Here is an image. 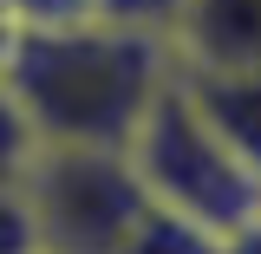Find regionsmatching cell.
<instances>
[{"instance_id":"obj_12","label":"cell","mask_w":261,"mask_h":254,"mask_svg":"<svg viewBox=\"0 0 261 254\" xmlns=\"http://www.w3.org/2000/svg\"><path fill=\"white\" fill-rule=\"evenodd\" d=\"M13 39H20V26L0 13V72H7V59H13Z\"/></svg>"},{"instance_id":"obj_6","label":"cell","mask_w":261,"mask_h":254,"mask_svg":"<svg viewBox=\"0 0 261 254\" xmlns=\"http://www.w3.org/2000/svg\"><path fill=\"white\" fill-rule=\"evenodd\" d=\"M118 254H216V228H202L196 215H176L163 202H144L137 222L124 228Z\"/></svg>"},{"instance_id":"obj_4","label":"cell","mask_w":261,"mask_h":254,"mask_svg":"<svg viewBox=\"0 0 261 254\" xmlns=\"http://www.w3.org/2000/svg\"><path fill=\"white\" fill-rule=\"evenodd\" d=\"M163 39L176 72L261 65V0H183Z\"/></svg>"},{"instance_id":"obj_9","label":"cell","mask_w":261,"mask_h":254,"mask_svg":"<svg viewBox=\"0 0 261 254\" xmlns=\"http://www.w3.org/2000/svg\"><path fill=\"white\" fill-rule=\"evenodd\" d=\"M98 20H124V26H150V33H170L176 7L183 0H92Z\"/></svg>"},{"instance_id":"obj_7","label":"cell","mask_w":261,"mask_h":254,"mask_svg":"<svg viewBox=\"0 0 261 254\" xmlns=\"http://www.w3.org/2000/svg\"><path fill=\"white\" fill-rule=\"evenodd\" d=\"M33 157H39V137H33L20 98L7 92V78H0V189H20V176L33 170Z\"/></svg>"},{"instance_id":"obj_13","label":"cell","mask_w":261,"mask_h":254,"mask_svg":"<svg viewBox=\"0 0 261 254\" xmlns=\"http://www.w3.org/2000/svg\"><path fill=\"white\" fill-rule=\"evenodd\" d=\"M0 13H7V0H0Z\"/></svg>"},{"instance_id":"obj_5","label":"cell","mask_w":261,"mask_h":254,"mask_svg":"<svg viewBox=\"0 0 261 254\" xmlns=\"http://www.w3.org/2000/svg\"><path fill=\"white\" fill-rule=\"evenodd\" d=\"M190 104L209 118L235 157L261 176V65H222V72H176Z\"/></svg>"},{"instance_id":"obj_10","label":"cell","mask_w":261,"mask_h":254,"mask_svg":"<svg viewBox=\"0 0 261 254\" xmlns=\"http://www.w3.org/2000/svg\"><path fill=\"white\" fill-rule=\"evenodd\" d=\"M0 254H39L33 248V222H27L20 189H0Z\"/></svg>"},{"instance_id":"obj_3","label":"cell","mask_w":261,"mask_h":254,"mask_svg":"<svg viewBox=\"0 0 261 254\" xmlns=\"http://www.w3.org/2000/svg\"><path fill=\"white\" fill-rule=\"evenodd\" d=\"M20 202L39 254H118L150 195L111 144H39L33 170L20 176Z\"/></svg>"},{"instance_id":"obj_2","label":"cell","mask_w":261,"mask_h":254,"mask_svg":"<svg viewBox=\"0 0 261 254\" xmlns=\"http://www.w3.org/2000/svg\"><path fill=\"white\" fill-rule=\"evenodd\" d=\"M124 157H130V170H137V183H144L150 202L176 209V215H196L216 235L228 222H242L248 209H261V176L209 130V118L190 104V92H183L176 72L144 104Z\"/></svg>"},{"instance_id":"obj_1","label":"cell","mask_w":261,"mask_h":254,"mask_svg":"<svg viewBox=\"0 0 261 254\" xmlns=\"http://www.w3.org/2000/svg\"><path fill=\"white\" fill-rule=\"evenodd\" d=\"M176 72L170 39L124 20H79L53 33H20L7 59V92L20 98L39 144H111L124 150L144 104Z\"/></svg>"},{"instance_id":"obj_11","label":"cell","mask_w":261,"mask_h":254,"mask_svg":"<svg viewBox=\"0 0 261 254\" xmlns=\"http://www.w3.org/2000/svg\"><path fill=\"white\" fill-rule=\"evenodd\" d=\"M216 254H261V209H248L242 222H228L216 235Z\"/></svg>"},{"instance_id":"obj_8","label":"cell","mask_w":261,"mask_h":254,"mask_svg":"<svg viewBox=\"0 0 261 254\" xmlns=\"http://www.w3.org/2000/svg\"><path fill=\"white\" fill-rule=\"evenodd\" d=\"M7 20L20 33H53V26H79V20H98L92 0H7Z\"/></svg>"}]
</instances>
